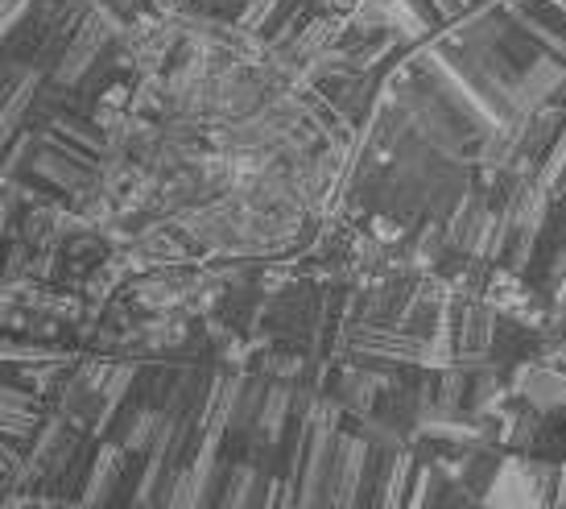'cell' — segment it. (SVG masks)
Instances as JSON below:
<instances>
[{
    "mask_svg": "<svg viewBox=\"0 0 566 509\" xmlns=\"http://www.w3.org/2000/svg\"><path fill=\"white\" fill-rule=\"evenodd\" d=\"M95 439L87 430H80L75 423H66L63 414L50 411V418L42 423V430L33 435V444L25 447L21 456V468L13 472L17 494H33V497H54L59 480L66 477V468L75 464V456L83 451V444Z\"/></svg>",
    "mask_w": 566,
    "mask_h": 509,
    "instance_id": "6da1fadb",
    "label": "cell"
},
{
    "mask_svg": "<svg viewBox=\"0 0 566 509\" xmlns=\"http://www.w3.org/2000/svg\"><path fill=\"white\" fill-rule=\"evenodd\" d=\"M554 480H558V464L551 460H525L513 456L501 464V472L488 489V509H551L554 506Z\"/></svg>",
    "mask_w": 566,
    "mask_h": 509,
    "instance_id": "7a4b0ae2",
    "label": "cell"
},
{
    "mask_svg": "<svg viewBox=\"0 0 566 509\" xmlns=\"http://www.w3.org/2000/svg\"><path fill=\"white\" fill-rule=\"evenodd\" d=\"M228 468L232 460L223 456V444L203 435V444L195 451V460L178 472L170 497L161 501V509H216L223 494V480H228Z\"/></svg>",
    "mask_w": 566,
    "mask_h": 509,
    "instance_id": "3957f363",
    "label": "cell"
},
{
    "mask_svg": "<svg viewBox=\"0 0 566 509\" xmlns=\"http://www.w3.org/2000/svg\"><path fill=\"white\" fill-rule=\"evenodd\" d=\"M513 398L525 402L537 414H554L566 406V344H551L546 352H537L534 361H525L513 368L509 377Z\"/></svg>",
    "mask_w": 566,
    "mask_h": 509,
    "instance_id": "277c9868",
    "label": "cell"
},
{
    "mask_svg": "<svg viewBox=\"0 0 566 509\" xmlns=\"http://www.w3.org/2000/svg\"><path fill=\"white\" fill-rule=\"evenodd\" d=\"M120 38V30L112 25L108 17L104 13H87V21H83L80 30H75V38H71V46L63 50V59H59V66L50 71V80L46 83H54L59 92H80V83L92 75V66L104 59V50L112 46Z\"/></svg>",
    "mask_w": 566,
    "mask_h": 509,
    "instance_id": "5b68a950",
    "label": "cell"
},
{
    "mask_svg": "<svg viewBox=\"0 0 566 509\" xmlns=\"http://www.w3.org/2000/svg\"><path fill=\"white\" fill-rule=\"evenodd\" d=\"M451 340H455V356H488L492 352V335L501 323V311L480 299V294H455L451 290Z\"/></svg>",
    "mask_w": 566,
    "mask_h": 509,
    "instance_id": "8992f818",
    "label": "cell"
},
{
    "mask_svg": "<svg viewBox=\"0 0 566 509\" xmlns=\"http://www.w3.org/2000/svg\"><path fill=\"white\" fill-rule=\"evenodd\" d=\"M25 178H38V183L54 187V191L66 195V199H75V195L92 191L95 183H99V170L87 166V162H80V158H71L66 149H59V145H50L46 137H42L38 149H33Z\"/></svg>",
    "mask_w": 566,
    "mask_h": 509,
    "instance_id": "52a82bcc",
    "label": "cell"
},
{
    "mask_svg": "<svg viewBox=\"0 0 566 509\" xmlns=\"http://www.w3.org/2000/svg\"><path fill=\"white\" fill-rule=\"evenodd\" d=\"M347 21L356 25V30H368V33H389L397 42H406V46H422L430 42V33L422 30V21L409 13L406 0H360Z\"/></svg>",
    "mask_w": 566,
    "mask_h": 509,
    "instance_id": "ba28073f",
    "label": "cell"
},
{
    "mask_svg": "<svg viewBox=\"0 0 566 509\" xmlns=\"http://www.w3.org/2000/svg\"><path fill=\"white\" fill-rule=\"evenodd\" d=\"M277 480L282 477H273V472L256 468V464H232L216 509H269V497H273Z\"/></svg>",
    "mask_w": 566,
    "mask_h": 509,
    "instance_id": "9c48e42d",
    "label": "cell"
},
{
    "mask_svg": "<svg viewBox=\"0 0 566 509\" xmlns=\"http://www.w3.org/2000/svg\"><path fill=\"white\" fill-rule=\"evenodd\" d=\"M504 460H509V451H504V447H468V451H459L455 460L447 464L442 472H447V477H455L468 494L484 501Z\"/></svg>",
    "mask_w": 566,
    "mask_h": 509,
    "instance_id": "30bf717a",
    "label": "cell"
},
{
    "mask_svg": "<svg viewBox=\"0 0 566 509\" xmlns=\"http://www.w3.org/2000/svg\"><path fill=\"white\" fill-rule=\"evenodd\" d=\"M92 9L108 17L120 33L133 30V25H142L145 17L158 13V9H154V0H92Z\"/></svg>",
    "mask_w": 566,
    "mask_h": 509,
    "instance_id": "8fae6325",
    "label": "cell"
},
{
    "mask_svg": "<svg viewBox=\"0 0 566 509\" xmlns=\"http://www.w3.org/2000/svg\"><path fill=\"white\" fill-rule=\"evenodd\" d=\"M542 240L566 253V195H551V207H546V224H542Z\"/></svg>",
    "mask_w": 566,
    "mask_h": 509,
    "instance_id": "7c38bea8",
    "label": "cell"
},
{
    "mask_svg": "<svg viewBox=\"0 0 566 509\" xmlns=\"http://www.w3.org/2000/svg\"><path fill=\"white\" fill-rule=\"evenodd\" d=\"M21 456H25V447H17L4 430H0V477L13 480V472L21 468Z\"/></svg>",
    "mask_w": 566,
    "mask_h": 509,
    "instance_id": "4fadbf2b",
    "label": "cell"
},
{
    "mask_svg": "<svg viewBox=\"0 0 566 509\" xmlns=\"http://www.w3.org/2000/svg\"><path fill=\"white\" fill-rule=\"evenodd\" d=\"M439 4V13L447 17V25H455L463 13H472V0H434Z\"/></svg>",
    "mask_w": 566,
    "mask_h": 509,
    "instance_id": "5bb4252c",
    "label": "cell"
},
{
    "mask_svg": "<svg viewBox=\"0 0 566 509\" xmlns=\"http://www.w3.org/2000/svg\"><path fill=\"white\" fill-rule=\"evenodd\" d=\"M33 506V494H17V489H9V494L0 497V509H30Z\"/></svg>",
    "mask_w": 566,
    "mask_h": 509,
    "instance_id": "9a60e30c",
    "label": "cell"
},
{
    "mask_svg": "<svg viewBox=\"0 0 566 509\" xmlns=\"http://www.w3.org/2000/svg\"><path fill=\"white\" fill-rule=\"evenodd\" d=\"M30 509H75L71 501H54V497H33Z\"/></svg>",
    "mask_w": 566,
    "mask_h": 509,
    "instance_id": "2e32d148",
    "label": "cell"
},
{
    "mask_svg": "<svg viewBox=\"0 0 566 509\" xmlns=\"http://www.w3.org/2000/svg\"><path fill=\"white\" fill-rule=\"evenodd\" d=\"M551 195H566V170H563V178L554 183V191H551Z\"/></svg>",
    "mask_w": 566,
    "mask_h": 509,
    "instance_id": "e0dca14e",
    "label": "cell"
},
{
    "mask_svg": "<svg viewBox=\"0 0 566 509\" xmlns=\"http://www.w3.org/2000/svg\"><path fill=\"white\" fill-rule=\"evenodd\" d=\"M9 489H13V485H9V480H4V477H0V497H4V494H9Z\"/></svg>",
    "mask_w": 566,
    "mask_h": 509,
    "instance_id": "ac0fdd59",
    "label": "cell"
},
{
    "mask_svg": "<svg viewBox=\"0 0 566 509\" xmlns=\"http://www.w3.org/2000/svg\"><path fill=\"white\" fill-rule=\"evenodd\" d=\"M475 4H496V0H472V9H475Z\"/></svg>",
    "mask_w": 566,
    "mask_h": 509,
    "instance_id": "d6986e66",
    "label": "cell"
},
{
    "mask_svg": "<svg viewBox=\"0 0 566 509\" xmlns=\"http://www.w3.org/2000/svg\"><path fill=\"white\" fill-rule=\"evenodd\" d=\"M75 509H83V506H75Z\"/></svg>",
    "mask_w": 566,
    "mask_h": 509,
    "instance_id": "ffe728a7",
    "label": "cell"
}]
</instances>
